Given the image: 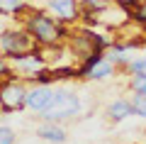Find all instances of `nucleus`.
Wrapping results in <instances>:
<instances>
[{
    "mask_svg": "<svg viewBox=\"0 0 146 144\" xmlns=\"http://www.w3.org/2000/svg\"><path fill=\"white\" fill-rule=\"evenodd\" d=\"M131 115H134V108H131L129 98H119V100H115V103L107 105V117L112 120V122H122V120L131 117Z\"/></svg>",
    "mask_w": 146,
    "mask_h": 144,
    "instance_id": "nucleus-9",
    "label": "nucleus"
},
{
    "mask_svg": "<svg viewBox=\"0 0 146 144\" xmlns=\"http://www.w3.org/2000/svg\"><path fill=\"white\" fill-rule=\"evenodd\" d=\"M10 64H12V73H15V78H25V81H29L34 73L49 68L46 59H44V54L39 52V49L32 52V54H22V56H10Z\"/></svg>",
    "mask_w": 146,
    "mask_h": 144,
    "instance_id": "nucleus-5",
    "label": "nucleus"
},
{
    "mask_svg": "<svg viewBox=\"0 0 146 144\" xmlns=\"http://www.w3.org/2000/svg\"><path fill=\"white\" fill-rule=\"evenodd\" d=\"M139 42H112V44L105 49V59L107 61H112L115 66H122V68H127V64L131 61L129 59V54L134 52V49H139Z\"/></svg>",
    "mask_w": 146,
    "mask_h": 144,
    "instance_id": "nucleus-7",
    "label": "nucleus"
},
{
    "mask_svg": "<svg viewBox=\"0 0 146 144\" xmlns=\"http://www.w3.org/2000/svg\"><path fill=\"white\" fill-rule=\"evenodd\" d=\"M36 134H39L44 142H51V144H63L66 142V129L58 127L56 122H44L42 127L36 129Z\"/></svg>",
    "mask_w": 146,
    "mask_h": 144,
    "instance_id": "nucleus-10",
    "label": "nucleus"
},
{
    "mask_svg": "<svg viewBox=\"0 0 146 144\" xmlns=\"http://www.w3.org/2000/svg\"><path fill=\"white\" fill-rule=\"evenodd\" d=\"M49 12L63 25H73L83 17V5L80 0H49Z\"/></svg>",
    "mask_w": 146,
    "mask_h": 144,
    "instance_id": "nucleus-6",
    "label": "nucleus"
},
{
    "mask_svg": "<svg viewBox=\"0 0 146 144\" xmlns=\"http://www.w3.org/2000/svg\"><path fill=\"white\" fill-rule=\"evenodd\" d=\"M0 144H15V129L0 125Z\"/></svg>",
    "mask_w": 146,
    "mask_h": 144,
    "instance_id": "nucleus-17",
    "label": "nucleus"
},
{
    "mask_svg": "<svg viewBox=\"0 0 146 144\" xmlns=\"http://www.w3.org/2000/svg\"><path fill=\"white\" fill-rule=\"evenodd\" d=\"M7 78H15V73H12V64H10V59H7L5 54L0 52V81H7Z\"/></svg>",
    "mask_w": 146,
    "mask_h": 144,
    "instance_id": "nucleus-14",
    "label": "nucleus"
},
{
    "mask_svg": "<svg viewBox=\"0 0 146 144\" xmlns=\"http://www.w3.org/2000/svg\"><path fill=\"white\" fill-rule=\"evenodd\" d=\"M78 110H80V100L73 90H56L54 100L39 113V117L44 122H58V120H68L73 115H78Z\"/></svg>",
    "mask_w": 146,
    "mask_h": 144,
    "instance_id": "nucleus-3",
    "label": "nucleus"
},
{
    "mask_svg": "<svg viewBox=\"0 0 146 144\" xmlns=\"http://www.w3.org/2000/svg\"><path fill=\"white\" fill-rule=\"evenodd\" d=\"M27 7V0H0V15H22Z\"/></svg>",
    "mask_w": 146,
    "mask_h": 144,
    "instance_id": "nucleus-12",
    "label": "nucleus"
},
{
    "mask_svg": "<svg viewBox=\"0 0 146 144\" xmlns=\"http://www.w3.org/2000/svg\"><path fill=\"white\" fill-rule=\"evenodd\" d=\"M127 71H129L131 76H136V73H146V56L131 59V61L127 64Z\"/></svg>",
    "mask_w": 146,
    "mask_h": 144,
    "instance_id": "nucleus-16",
    "label": "nucleus"
},
{
    "mask_svg": "<svg viewBox=\"0 0 146 144\" xmlns=\"http://www.w3.org/2000/svg\"><path fill=\"white\" fill-rule=\"evenodd\" d=\"M54 93L56 90H54L51 86H34V88H29V93H27V108L42 113V110L54 100Z\"/></svg>",
    "mask_w": 146,
    "mask_h": 144,
    "instance_id": "nucleus-8",
    "label": "nucleus"
},
{
    "mask_svg": "<svg viewBox=\"0 0 146 144\" xmlns=\"http://www.w3.org/2000/svg\"><path fill=\"white\" fill-rule=\"evenodd\" d=\"M36 49H39V44H36V39L29 34V29L25 25L5 29L0 34V52L5 54L7 59L10 56H22V54H32Z\"/></svg>",
    "mask_w": 146,
    "mask_h": 144,
    "instance_id": "nucleus-2",
    "label": "nucleus"
},
{
    "mask_svg": "<svg viewBox=\"0 0 146 144\" xmlns=\"http://www.w3.org/2000/svg\"><path fill=\"white\" fill-rule=\"evenodd\" d=\"M115 3H119V5H124V7H129V10H134V7L141 5L144 0H115Z\"/></svg>",
    "mask_w": 146,
    "mask_h": 144,
    "instance_id": "nucleus-19",
    "label": "nucleus"
},
{
    "mask_svg": "<svg viewBox=\"0 0 146 144\" xmlns=\"http://www.w3.org/2000/svg\"><path fill=\"white\" fill-rule=\"evenodd\" d=\"M115 64L112 61H107V59H102V61L100 64H95L93 68H90V73L85 78H88V81H105V78H110L112 76V73H115Z\"/></svg>",
    "mask_w": 146,
    "mask_h": 144,
    "instance_id": "nucleus-11",
    "label": "nucleus"
},
{
    "mask_svg": "<svg viewBox=\"0 0 146 144\" xmlns=\"http://www.w3.org/2000/svg\"><path fill=\"white\" fill-rule=\"evenodd\" d=\"M0 113H3V103H0Z\"/></svg>",
    "mask_w": 146,
    "mask_h": 144,
    "instance_id": "nucleus-21",
    "label": "nucleus"
},
{
    "mask_svg": "<svg viewBox=\"0 0 146 144\" xmlns=\"http://www.w3.org/2000/svg\"><path fill=\"white\" fill-rule=\"evenodd\" d=\"M105 3H110V0H80L83 10H93V7H100V5H105Z\"/></svg>",
    "mask_w": 146,
    "mask_h": 144,
    "instance_id": "nucleus-18",
    "label": "nucleus"
},
{
    "mask_svg": "<svg viewBox=\"0 0 146 144\" xmlns=\"http://www.w3.org/2000/svg\"><path fill=\"white\" fill-rule=\"evenodd\" d=\"M27 93L29 88L20 78H7L0 81V103H3V113H20L27 108Z\"/></svg>",
    "mask_w": 146,
    "mask_h": 144,
    "instance_id": "nucleus-4",
    "label": "nucleus"
},
{
    "mask_svg": "<svg viewBox=\"0 0 146 144\" xmlns=\"http://www.w3.org/2000/svg\"><path fill=\"white\" fill-rule=\"evenodd\" d=\"M129 88L131 93H146V73H136L129 78Z\"/></svg>",
    "mask_w": 146,
    "mask_h": 144,
    "instance_id": "nucleus-15",
    "label": "nucleus"
},
{
    "mask_svg": "<svg viewBox=\"0 0 146 144\" xmlns=\"http://www.w3.org/2000/svg\"><path fill=\"white\" fill-rule=\"evenodd\" d=\"M3 32H5V27H3V22H0V34H3Z\"/></svg>",
    "mask_w": 146,
    "mask_h": 144,
    "instance_id": "nucleus-20",
    "label": "nucleus"
},
{
    "mask_svg": "<svg viewBox=\"0 0 146 144\" xmlns=\"http://www.w3.org/2000/svg\"><path fill=\"white\" fill-rule=\"evenodd\" d=\"M129 100H131V108H134V115L146 117V93H134Z\"/></svg>",
    "mask_w": 146,
    "mask_h": 144,
    "instance_id": "nucleus-13",
    "label": "nucleus"
},
{
    "mask_svg": "<svg viewBox=\"0 0 146 144\" xmlns=\"http://www.w3.org/2000/svg\"><path fill=\"white\" fill-rule=\"evenodd\" d=\"M22 25L29 29V34L36 39L39 46H61V44H66L68 25L58 22L49 10L27 7L22 12Z\"/></svg>",
    "mask_w": 146,
    "mask_h": 144,
    "instance_id": "nucleus-1",
    "label": "nucleus"
}]
</instances>
